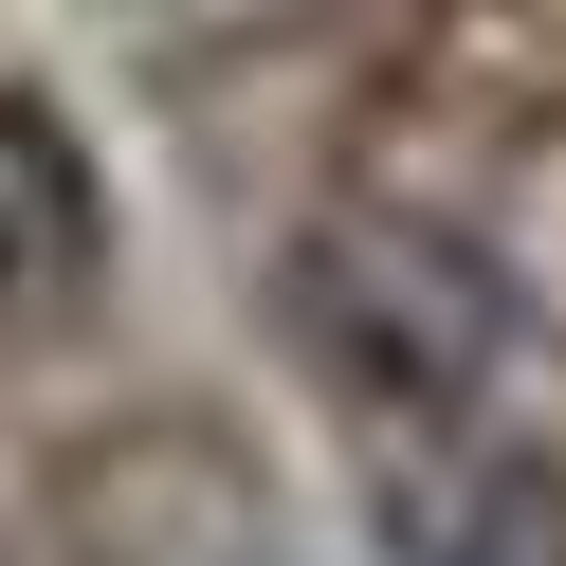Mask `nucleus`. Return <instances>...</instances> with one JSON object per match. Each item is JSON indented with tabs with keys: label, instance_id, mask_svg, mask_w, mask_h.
I'll return each instance as SVG.
<instances>
[{
	"label": "nucleus",
	"instance_id": "obj_2",
	"mask_svg": "<svg viewBox=\"0 0 566 566\" xmlns=\"http://www.w3.org/2000/svg\"><path fill=\"white\" fill-rule=\"evenodd\" d=\"M384 530H402V566H566V457L439 420V457L384 475Z\"/></svg>",
	"mask_w": 566,
	"mask_h": 566
},
{
	"label": "nucleus",
	"instance_id": "obj_1",
	"mask_svg": "<svg viewBox=\"0 0 566 566\" xmlns=\"http://www.w3.org/2000/svg\"><path fill=\"white\" fill-rule=\"evenodd\" d=\"M274 329L366 420H475L512 384V274L420 201H329L293 238V274H274Z\"/></svg>",
	"mask_w": 566,
	"mask_h": 566
},
{
	"label": "nucleus",
	"instance_id": "obj_3",
	"mask_svg": "<svg viewBox=\"0 0 566 566\" xmlns=\"http://www.w3.org/2000/svg\"><path fill=\"white\" fill-rule=\"evenodd\" d=\"M111 274V184H92L55 92H0V329H55Z\"/></svg>",
	"mask_w": 566,
	"mask_h": 566
}]
</instances>
